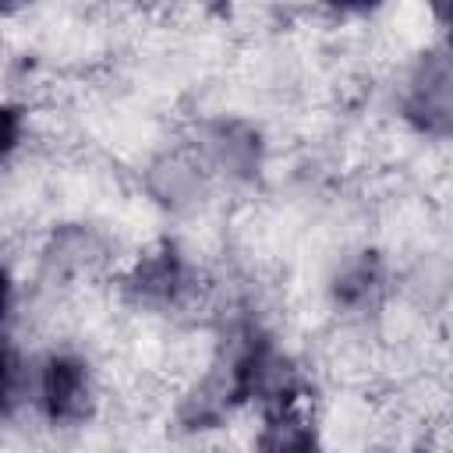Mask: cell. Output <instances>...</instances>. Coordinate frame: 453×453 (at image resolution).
<instances>
[{
	"instance_id": "obj_3",
	"label": "cell",
	"mask_w": 453,
	"mask_h": 453,
	"mask_svg": "<svg viewBox=\"0 0 453 453\" xmlns=\"http://www.w3.org/2000/svg\"><path fill=\"white\" fill-rule=\"evenodd\" d=\"M18 357L11 347H0V421L18 407V393H21V372H18Z\"/></svg>"
},
{
	"instance_id": "obj_5",
	"label": "cell",
	"mask_w": 453,
	"mask_h": 453,
	"mask_svg": "<svg viewBox=\"0 0 453 453\" xmlns=\"http://www.w3.org/2000/svg\"><path fill=\"white\" fill-rule=\"evenodd\" d=\"M7 311H11V276H7V269L0 265V322L7 319Z\"/></svg>"
},
{
	"instance_id": "obj_2",
	"label": "cell",
	"mask_w": 453,
	"mask_h": 453,
	"mask_svg": "<svg viewBox=\"0 0 453 453\" xmlns=\"http://www.w3.org/2000/svg\"><path fill=\"white\" fill-rule=\"evenodd\" d=\"M258 453H322V446H319L315 428L304 418L280 411L265 425V432L258 439Z\"/></svg>"
},
{
	"instance_id": "obj_1",
	"label": "cell",
	"mask_w": 453,
	"mask_h": 453,
	"mask_svg": "<svg viewBox=\"0 0 453 453\" xmlns=\"http://www.w3.org/2000/svg\"><path fill=\"white\" fill-rule=\"evenodd\" d=\"M92 403L88 365L74 354L46 357L39 372V407L53 425H78Z\"/></svg>"
},
{
	"instance_id": "obj_4",
	"label": "cell",
	"mask_w": 453,
	"mask_h": 453,
	"mask_svg": "<svg viewBox=\"0 0 453 453\" xmlns=\"http://www.w3.org/2000/svg\"><path fill=\"white\" fill-rule=\"evenodd\" d=\"M21 134H25V110L14 103H0V166L21 145Z\"/></svg>"
}]
</instances>
